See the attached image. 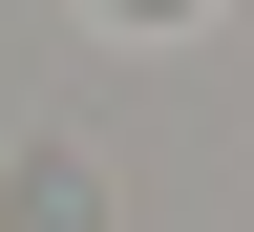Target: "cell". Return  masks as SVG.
I'll use <instances>...</instances> for the list:
<instances>
[{"mask_svg":"<svg viewBox=\"0 0 254 232\" xmlns=\"http://www.w3.org/2000/svg\"><path fill=\"white\" fill-rule=\"evenodd\" d=\"M21 232H106V190H85V169L43 148V169H21Z\"/></svg>","mask_w":254,"mask_h":232,"instance_id":"cell-1","label":"cell"}]
</instances>
